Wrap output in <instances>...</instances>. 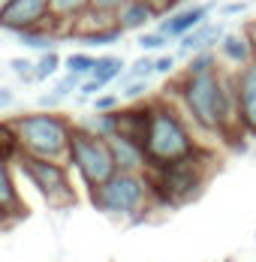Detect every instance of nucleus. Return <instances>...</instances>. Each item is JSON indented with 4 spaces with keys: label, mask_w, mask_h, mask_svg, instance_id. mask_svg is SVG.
Masks as SVG:
<instances>
[{
    "label": "nucleus",
    "mask_w": 256,
    "mask_h": 262,
    "mask_svg": "<svg viewBox=\"0 0 256 262\" xmlns=\"http://www.w3.org/2000/svg\"><path fill=\"white\" fill-rule=\"evenodd\" d=\"M217 57H220V63L229 67V70L247 67V63L253 60V46H250L247 30H244V27H241V30H226L223 39H220V46H217Z\"/></svg>",
    "instance_id": "obj_14"
},
{
    "label": "nucleus",
    "mask_w": 256,
    "mask_h": 262,
    "mask_svg": "<svg viewBox=\"0 0 256 262\" xmlns=\"http://www.w3.org/2000/svg\"><path fill=\"white\" fill-rule=\"evenodd\" d=\"M124 70H127V60H124V57H118V54H97V63H94L91 76L81 81L78 97L94 100V97L102 94L109 84H115V81L121 79V73H124Z\"/></svg>",
    "instance_id": "obj_11"
},
{
    "label": "nucleus",
    "mask_w": 256,
    "mask_h": 262,
    "mask_svg": "<svg viewBox=\"0 0 256 262\" xmlns=\"http://www.w3.org/2000/svg\"><path fill=\"white\" fill-rule=\"evenodd\" d=\"M220 67H223V63H220V57H217V49H208V52L190 54L184 73H187V76H202V73H214V70H220Z\"/></svg>",
    "instance_id": "obj_24"
},
{
    "label": "nucleus",
    "mask_w": 256,
    "mask_h": 262,
    "mask_svg": "<svg viewBox=\"0 0 256 262\" xmlns=\"http://www.w3.org/2000/svg\"><path fill=\"white\" fill-rule=\"evenodd\" d=\"M244 30H247V36H250V46H253V60H256V15L247 21V27H244Z\"/></svg>",
    "instance_id": "obj_37"
},
{
    "label": "nucleus",
    "mask_w": 256,
    "mask_h": 262,
    "mask_svg": "<svg viewBox=\"0 0 256 262\" xmlns=\"http://www.w3.org/2000/svg\"><path fill=\"white\" fill-rule=\"evenodd\" d=\"M136 42H139V49H142V52H145V54L163 52V49H166V46H169V39H166V36H163V33H160V30H142V33H139V39H136Z\"/></svg>",
    "instance_id": "obj_27"
},
{
    "label": "nucleus",
    "mask_w": 256,
    "mask_h": 262,
    "mask_svg": "<svg viewBox=\"0 0 256 262\" xmlns=\"http://www.w3.org/2000/svg\"><path fill=\"white\" fill-rule=\"evenodd\" d=\"M9 70L12 76L25 84H33V57H12L9 60Z\"/></svg>",
    "instance_id": "obj_30"
},
{
    "label": "nucleus",
    "mask_w": 256,
    "mask_h": 262,
    "mask_svg": "<svg viewBox=\"0 0 256 262\" xmlns=\"http://www.w3.org/2000/svg\"><path fill=\"white\" fill-rule=\"evenodd\" d=\"M78 127H84L88 133H94V136H100V139H115L118 136V115L115 112H91L88 118H81L76 121Z\"/></svg>",
    "instance_id": "obj_21"
},
{
    "label": "nucleus",
    "mask_w": 256,
    "mask_h": 262,
    "mask_svg": "<svg viewBox=\"0 0 256 262\" xmlns=\"http://www.w3.org/2000/svg\"><path fill=\"white\" fill-rule=\"evenodd\" d=\"M250 9V0H229V3H217V18H238V15H244Z\"/></svg>",
    "instance_id": "obj_31"
},
{
    "label": "nucleus",
    "mask_w": 256,
    "mask_h": 262,
    "mask_svg": "<svg viewBox=\"0 0 256 262\" xmlns=\"http://www.w3.org/2000/svg\"><path fill=\"white\" fill-rule=\"evenodd\" d=\"M12 105H15V91L9 84H0V112H6Z\"/></svg>",
    "instance_id": "obj_36"
},
{
    "label": "nucleus",
    "mask_w": 256,
    "mask_h": 262,
    "mask_svg": "<svg viewBox=\"0 0 256 262\" xmlns=\"http://www.w3.org/2000/svg\"><path fill=\"white\" fill-rule=\"evenodd\" d=\"M49 9H51V27L70 39V30L91 12V0H49Z\"/></svg>",
    "instance_id": "obj_16"
},
{
    "label": "nucleus",
    "mask_w": 256,
    "mask_h": 262,
    "mask_svg": "<svg viewBox=\"0 0 256 262\" xmlns=\"http://www.w3.org/2000/svg\"><path fill=\"white\" fill-rule=\"evenodd\" d=\"M15 39H18V46H25L27 52L46 54V52H57L63 36L54 27H33V30H25V33H15Z\"/></svg>",
    "instance_id": "obj_20"
},
{
    "label": "nucleus",
    "mask_w": 256,
    "mask_h": 262,
    "mask_svg": "<svg viewBox=\"0 0 256 262\" xmlns=\"http://www.w3.org/2000/svg\"><path fill=\"white\" fill-rule=\"evenodd\" d=\"M63 103L54 91H49V94H39V100H36V105L42 108V112H57V105Z\"/></svg>",
    "instance_id": "obj_34"
},
{
    "label": "nucleus",
    "mask_w": 256,
    "mask_h": 262,
    "mask_svg": "<svg viewBox=\"0 0 256 262\" xmlns=\"http://www.w3.org/2000/svg\"><path fill=\"white\" fill-rule=\"evenodd\" d=\"M217 169V151L211 145H202L193 157L175 160L166 166L148 169V184H151L154 208H181L199 199L205 187Z\"/></svg>",
    "instance_id": "obj_3"
},
{
    "label": "nucleus",
    "mask_w": 256,
    "mask_h": 262,
    "mask_svg": "<svg viewBox=\"0 0 256 262\" xmlns=\"http://www.w3.org/2000/svg\"><path fill=\"white\" fill-rule=\"evenodd\" d=\"M22 157V142L12 121H0V163L15 166V160Z\"/></svg>",
    "instance_id": "obj_22"
},
{
    "label": "nucleus",
    "mask_w": 256,
    "mask_h": 262,
    "mask_svg": "<svg viewBox=\"0 0 256 262\" xmlns=\"http://www.w3.org/2000/svg\"><path fill=\"white\" fill-rule=\"evenodd\" d=\"M151 100V97H148ZM148 100H139V103H124L115 115H118V136L130 139L136 145H142V136L148 127Z\"/></svg>",
    "instance_id": "obj_15"
},
{
    "label": "nucleus",
    "mask_w": 256,
    "mask_h": 262,
    "mask_svg": "<svg viewBox=\"0 0 256 262\" xmlns=\"http://www.w3.org/2000/svg\"><path fill=\"white\" fill-rule=\"evenodd\" d=\"M118 94H121V100H124V103H139V100H148V94H151V79L127 81V84H121V88H118Z\"/></svg>",
    "instance_id": "obj_26"
},
{
    "label": "nucleus",
    "mask_w": 256,
    "mask_h": 262,
    "mask_svg": "<svg viewBox=\"0 0 256 262\" xmlns=\"http://www.w3.org/2000/svg\"><path fill=\"white\" fill-rule=\"evenodd\" d=\"M18 142H22V154L30 157H46V160H60L67 163V148H70V133L76 127V121H70L60 112H25L18 118H12Z\"/></svg>",
    "instance_id": "obj_5"
},
{
    "label": "nucleus",
    "mask_w": 256,
    "mask_h": 262,
    "mask_svg": "<svg viewBox=\"0 0 256 262\" xmlns=\"http://www.w3.org/2000/svg\"><path fill=\"white\" fill-rule=\"evenodd\" d=\"M25 199L18 193L15 181V169L9 163H0V226L15 223L18 217H25Z\"/></svg>",
    "instance_id": "obj_13"
},
{
    "label": "nucleus",
    "mask_w": 256,
    "mask_h": 262,
    "mask_svg": "<svg viewBox=\"0 0 256 262\" xmlns=\"http://www.w3.org/2000/svg\"><path fill=\"white\" fill-rule=\"evenodd\" d=\"M67 166L70 172H76L78 181L84 190H94L105 184L115 172V157H112V145L109 139H100L94 133H88L84 127H73L70 133V148H67Z\"/></svg>",
    "instance_id": "obj_6"
},
{
    "label": "nucleus",
    "mask_w": 256,
    "mask_h": 262,
    "mask_svg": "<svg viewBox=\"0 0 256 262\" xmlns=\"http://www.w3.org/2000/svg\"><path fill=\"white\" fill-rule=\"evenodd\" d=\"M145 3L157 12V18H163L166 12H172V9H175V3H178V0H145Z\"/></svg>",
    "instance_id": "obj_35"
},
{
    "label": "nucleus",
    "mask_w": 256,
    "mask_h": 262,
    "mask_svg": "<svg viewBox=\"0 0 256 262\" xmlns=\"http://www.w3.org/2000/svg\"><path fill=\"white\" fill-rule=\"evenodd\" d=\"M70 39L84 46V49H102V46H115L124 39V30L118 25H109V27H81V30H73Z\"/></svg>",
    "instance_id": "obj_19"
},
{
    "label": "nucleus",
    "mask_w": 256,
    "mask_h": 262,
    "mask_svg": "<svg viewBox=\"0 0 256 262\" xmlns=\"http://www.w3.org/2000/svg\"><path fill=\"white\" fill-rule=\"evenodd\" d=\"M217 9V3H190V6H175L172 12H166L160 18L157 30L169 39V42H178L181 36H187L193 27H199L205 18H211V12Z\"/></svg>",
    "instance_id": "obj_10"
},
{
    "label": "nucleus",
    "mask_w": 256,
    "mask_h": 262,
    "mask_svg": "<svg viewBox=\"0 0 256 262\" xmlns=\"http://www.w3.org/2000/svg\"><path fill=\"white\" fill-rule=\"evenodd\" d=\"M109 145H112V157H115L118 172H148V160H145L142 145L130 142V139H121V136L109 139Z\"/></svg>",
    "instance_id": "obj_17"
},
{
    "label": "nucleus",
    "mask_w": 256,
    "mask_h": 262,
    "mask_svg": "<svg viewBox=\"0 0 256 262\" xmlns=\"http://www.w3.org/2000/svg\"><path fill=\"white\" fill-rule=\"evenodd\" d=\"M202 145L205 142H199V136L184 118V112L169 97L148 100V127L142 136V151L148 160V169L193 157Z\"/></svg>",
    "instance_id": "obj_2"
},
{
    "label": "nucleus",
    "mask_w": 256,
    "mask_h": 262,
    "mask_svg": "<svg viewBox=\"0 0 256 262\" xmlns=\"http://www.w3.org/2000/svg\"><path fill=\"white\" fill-rule=\"evenodd\" d=\"M6 3H9V0H0V9H3V6H6Z\"/></svg>",
    "instance_id": "obj_38"
},
{
    "label": "nucleus",
    "mask_w": 256,
    "mask_h": 262,
    "mask_svg": "<svg viewBox=\"0 0 256 262\" xmlns=\"http://www.w3.org/2000/svg\"><path fill=\"white\" fill-rule=\"evenodd\" d=\"M94 63H97V54H88V52H73V54L63 57V70L73 73V76H81V79L91 76Z\"/></svg>",
    "instance_id": "obj_25"
},
{
    "label": "nucleus",
    "mask_w": 256,
    "mask_h": 262,
    "mask_svg": "<svg viewBox=\"0 0 256 262\" xmlns=\"http://www.w3.org/2000/svg\"><path fill=\"white\" fill-rule=\"evenodd\" d=\"M166 91H172V103L184 112L196 133L238 145L241 130L235 112V70L220 67L202 76L181 73L172 79V84H166Z\"/></svg>",
    "instance_id": "obj_1"
},
{
    "label": "nucleus",
    "mask_w": 256,
    "mask_h": 262,
    "mask_svg": "<svg viewBox=\"0 0 256 262\" xmlns=\"http://www.w3.org/2000/svg\"><path fill=\"white\" fill-rule=\"evenodd\" d=\"M22 178H25L49 208H70L76 205V187H73V175H70V166L60 163V160H46V157H30L22 154L12 166Z\"/></svg>",
    "instance_id": "obj_7"
},
{
    "label": "nucleus",
    "mask_w": 256,
    "mask_h": 262,
    "mask_svg": "<svg viewBox=\"0 0 256 262\" xmlns=\"http://www.w3.org/2000/svg\"><path fill=\"white\" fill-rule=\"evenodd\" d=\"M124 105V100H121V94H109V91H102V94H97L94 100H91V112H118Z\"/></svg>",
    "instance_id": "obj_29"
},
{
    "label": "nucleus",
    "mask_w": 256,
    "mask_h": 262,
    "mask_svg": "<svg viewBox=\"0 0 256 262\" xmlns=\"http://www.w3.org/2000/svg\"><path fill=\"white\" fill-rule=\"evenodd\" d=\"M124 3H130V0H91V9L100 12V15H105V18H115Z\"/></svg>",
    "instance_id": "obj_32"
},
{
    "label": "nucleus",
    "mask_w": 256,
    "mask_h": 262,
    "mask_svg": "<svg viewBox=\"0 0 256 262\" xmlns=\"http://www.w3.org/2000/svg\"><path fill=\"white\" fill-rule=\"evenodd\" d=\"M178 57L175 54H154V76H172Z\"/></svg>",
    "instance_id": "obj_33"
},
{
    "label": "nucleus",
    "mask_w": 256,
    "mask_h": 262,
    "mask_svg": "<svg viewBox=\"0 0 256 262\" xmlns=\"http://www.w3.org/2000/svg\"><path fill=\"white\" fill-rule=\"evenodd\" d=\"M81 76H73V73H67V76H60V79H54V84H51V91L60 97V100H67V97H76L78 88H81Z\"/></svg>",
    "instance_id": "obj_28"
},
{
    "label": "nucleus",
    "mask_w": 256,
    "mask_h": 262,
    "mask_svg": "<svg viewBox=\"0 0 256 262\" xmlns=\"http://www.w3.org/2000/svg\"><path fill=\"white\" fill-rule=\"evenodd\" d=\"M235 112L241 136L256 139V60L235 70Z\"/></svg>",
    "instance_id": "obj_9"
},
{
    "label": "nucleus",
    "mask_w": 256,
    "mask_h": 262,
    "mask_svg": "<svg viewBox=\"0 0 256 262\" xmlns=\"http://www.w3.org/2000/svg\"><path fill=\"white\" fill-rule=\"evenodd\" d=\"M226 30H229V25L223 18H205L199 27H193L187 36L178 39V57H190V54H196V52L217 49Z\"/></svg>",
    "instance_id": "obj_12"
},
{
    "label": "nucleus",
    "mask_w": 256,
    "mask_h": 262,
    "mask_svg": "<svg viewBox=\"0 0 256 262\" xmlns=\"http://www.w3.org/2000/svg\"><path fill=\"white\" fill-rule=\"evenodd\" d=\"M60 67H63V57H60L57 52H46V54H39V57L33 60V84L57 79Z\"/></svg>",
    "instance_id": "obj_23"
},
{
    "label": "nucleus",
    "mask_w": 256,
    "mask_h": 262,
    "mask_svg": "<svg viewBox=\"0 0 256 262\" xmlns=\"http://www.w3.org/2000/svg\"><path fill=\"white\" fill-rule=\"evenodd\" d=\"M115 21H118V27L124 33H130V30L133 33H142V30H148L151 21H157V12H154L145 0H130V3L121 6V12L115 15Z\"/></svg>",
    "instance_id": "obj_18"
},
{
    "label": "nucleus",
    "mask_w": 256,
    "mask_h": 262,
    "mask_svg": "<svg viewBox=\"0 0 256 262\" xmlns=\"http://www.w3.org/2000/svg\"><path fill=\"white\" fill-rule=\"evenodd\" d=\"M33 27H51L49 0H9L0 9V30L3 33H25Z\"/></svg>",
    "instance_id": "obj_8"
},
{
    "label": "nucleus",
    "mask_w": 256,
    "mask_h": 262,
    "mask_svg": "<svg viewBox=\"0 0 256 262\" xmlns=\"http://www.w3.org/2000/svg\"><path fill=\"white\" fill-rule=\"evenodd\" d=\"M88 196L94 208L102 211L105 217L127 220V223H142L151 211H157L145 172H115L105 184L88 190Z\"/></svg>",
    "instance_id": "obj_4"
}]
</instances>
